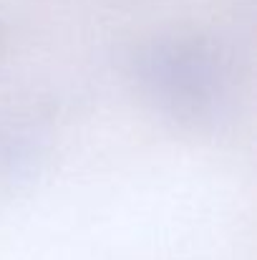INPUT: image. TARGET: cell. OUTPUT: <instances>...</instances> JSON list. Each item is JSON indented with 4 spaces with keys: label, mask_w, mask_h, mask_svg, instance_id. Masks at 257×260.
Masks as SVG:
<instances>
[{
    "label": "cell",
    "mask_w": 257,
    "mask_h": 260,
    "mask_svg": "<svg viewBox=\"0 0 257 260\" xmlns=\"http://www.w3.org/2000/svg\"><path fill=\"white\" fill-rule=\"evenodd\" d=\"M136 84L167 116L209 121L230 99V66L214 41L192 30L149 38L134 58Z\"/></svg>",
    "instance_id": "1"
},
{
    "label": "cell",
    "mask_w": 257,
    "mask_h": 260,
    "mask_svg": "<svg viewBox=\"0 0 257 260\" xmlns=\"http://www.w3.org/2000/svg\"><path fill=\"white\" fill-rule=\"evenodd\" d=\"M30 159V142L15 132H0V172L15 174Z\"/></svg>",
    "instance_id": "2"
}]
</instances>
